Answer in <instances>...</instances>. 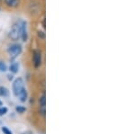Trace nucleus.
Here are the masks:
<instances>
[{
	"label": "nucleus",
	"mask_w": 135,
	"mask_h": 134,
	"mask_svg": "<svg viewBox=\"0 0 135 134\" xmlns=\"http://www.w3.org/2000/svg\"><path fill=\"white\" fill-rule=\"evenodd\" d=\"M19 99H20L21 102H25L27 100V91L25 90V88H23V90L21 91V93L19 94Z\"/></svg>",
	"instance_id": "6e6552de"
},
{
	"label": "nucleus",
	"mask_w": 135,
	"mask_h": 134,
	"mask_svg": "<svg viewBox=\"0 0 135 134\" xmlns=\"http://www.w3.org/2000/svg\"><path fill=\"white\" fill-rule=\"evenodd\" d=\"M25 88V84L22 77H18L13 83V93L16 96H18L22 90Z\"/></svg>",
	"instance_id": "f03ea898"
},
{
	"label": "nucleus",
	"mask_w": 135,
	"mask_h": 134,
	"mask_svg": "<svg viewBox=\"0 0 135 134\" xmlns=\"http://www.w3.org/2000/svg\"><path fill=\"white\" fill-rule=\"evenodd\" d=\"M6 70V65L4 63V62L0 61V71L5 72Z\"/></svg>",
	"instance_id": "4468645a"
},
{
	"label": "nucleus",
	"mask_w": 135,
	"mask_h": 134,
	"mask_svg": "<svg viewBox=\"0 0 135 134\" xmlns=\"http://www.w3.org/2000/svg\"><path fill=\"white\" fill-rule=\"evenodd\" d=\"M8 95H9V91L7 88L0 86V96H7Z\"/></svg>",
	"instance_id": "9d476101"
},
{
	"label": "nucleus",
	"mask_w": 135,
	"mask_h": 134,
	"mask_svg": "<svg viewBox=\"0 0 135 134\" xmlns=\"http://www.w3.org/2000/svg\"><path fill=\"white\" fill-rule=\"evenodd\" d=\"M2 131H3L4 134H13L12 131H11L7 127H5V126L2 127Z\"/></svg>",
	"instance_id": "f8f14e48"
},
{
	"label": "nucleus",
	"mask_w": 135,
	"mask_h": 134,
	"mask_svg": "<svg viewBox=\"0 0 135 134\" xmlns=\"http://www.w3.org/2000/svg\"><path fill=\"white\" fill-rule=\"evenodd\" d=\"M42 64V52L38 49L33 51V65L35 68H39Z\"/></svg>",
	"instance_id": "39448f33"
},
{
	"label": "nucleus",
	"mask_w": 135,
	"mask_h": 134,
	"mask_svg": "<svg viewBox=\"0 0 135 134\" xmlns=\"http://www.w3.org/2000/svg\"><path fill=\"white\" fill-rule=\"evenodd\" d=\"M9 37L13 41H18L21 38V28L20 23L17 22L12 25L9 31Z\"/></svg>",
	"instance_id": "f257e3e1"
},
{
	"label": "nucleus",
	"mask_w": 135,
	"mask_h": 134,
	"mask_svg": "<svg viewBox=\"0 0 135 134\" xmlns=\"http://www.w3.org/2000/svg\"><path fill=\"white\" fill-rule=\"evenodd\" d=\"M1 105H2V102L0 101V106H1Z\"/></svg>",
	"instance_id": "dca6fc26"
},
{
	"label": "nucleus",
	"mask_w": 135,
	"mask_h": 134,
	"mask_svg": "<svg viewBox=\"0 0 135 134\" xmlns=\"http://www.w3.org/2000/svg\"><path fill=\"white\" fill-rule=\"evenodd\" d=\"M38 36L40 39H44L45 38V33L44 32H42V31H38Z\"/></svg>",
	"instance_id": "2eb2a0df"
},
{
	"label": "nucleus",
	"mask_w": 135,
	"mask_h": 134,
	"mask_svg": "<svg viewBox=\"0 0 135 134\" xmlns=\"http://www.w3.org/2000/svg\"><path fill=\"white\" fill-rule=\"evenodd\" d=\"M9 70L12 73H14V74H16V73H18V71H19V64L18 63L11 64L10 67H9Z\"/></svg>",
	"instance_id": "1a4fd4ad"
},
{
	"label": "nucleus",
	"mask_w": 135,
	"mask_h": 134,
	"mask_svg": "<svg viewBox=\"0 0 135 134\" xmlns=\"http://www.w3.org/2000/svg\"><path fill=\"white\" fill-rule=\"evenodd\" d=\"M25 107L23 106H16V111L19 113H23L25 112Z\"/></svg>",
	"instance_id": "9b49d317"
},
{
	"label": "nucleus",
	"mask_w": 135,
	"mask_h": 134,
	"mask_svg": "<svg viewBox=\"0 0 135 134\" xmlns=\"http://www.w3.org/2000/svg\"><path fill=\"white\" fill-rule=\"evenodd\" d=\"M5 4L8 7L16 8L20 5V0H5Z\"/></svg>",
	"instance_id": "423d86ee"
},
{
	"label": "nucleus",
	"mask_w": 135,
	"mask_h": 134,
	"mask_svg": "<svg viewBox=\"0 0 135 134\" xmlns=\"http://www.w3.org/2000/svg\"><path fill=\"white\" fill-rule=\"evenodd\" d=\"M8 54L10 55V58L12 59H16V58L18 57L19 55L21 54L22 52V46L20 44H13L8 48Z\"/></svg>",
	"instance_id": "7ed1b4c3"
},
{
	"label": "nucleus",
	"mask_w": 135,
	"mask_h": 134,
	"mask_svg": "<svg viewBox=\"0 0 135 134\" xmlns=\"http://www.w3.org/2000/svg\"><path fill=\"white\" fill-rule=\"evenodd\" d=\"M20 28H21V38L23 42H26L28 39V32H27V23L25 21H20Z\"/></svg>",
	"instance_id": "20e7f679"
},
{
	"label": "nucleus",
	"mask_w": 135,
	"mask_h": 134,
	"mask_svg": "<svg viewBox=\"0 0 135 134\" xmlns=\"http://www.w3.org/2000/svg\"><path fill=\"white\" fill-rule=\"evenodd\" d=\"M39 103H40V106L42 108V113L44 114L45 113V105H46V98L45 96L43 95L42 96H41V98L39 99Z\"/></svg>",
	"instance_id": "0eeeda50"
},
{
	"label": "nucleus",
	"mask_w": 135,
	"mask_h": 134,
	"mask_svg": "<svg viewBox=\"0 0 135 134\" xmlns=\"http://www.w3.org/2000/svg\"><path fill=\"white\" fill-rule=\"evenodd\" d=\"M7 108L6 107H0V116L5 115V114L7 113Z\"/></svg>",
	"instance_id": "ddd939ff"
}]
</instances>
